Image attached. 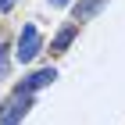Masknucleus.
<instances>
[{"instance_id":"423d86ee","label":"nucleus","mask_w":125,"mask_h":125,"mask_svg":"<svg viewBox=\"0 0 125 125\" xmlns=\"http://www.w3.org/2000/svg\"><path fill=\"white\" fill-rule=\"evenodd\" d=\"M7 72V43H0V75Z\"/></svg>"},{"instance_id":"7ed1b4c3","label":"nucleus","mask_w":125,"mask_h":125,"mask_svg":"<svg viewBox=\"0 0 125 125\" xmlns=\"http://www.w3.org/2000/svg\"><path fill=\"white\" fill-rule=\"evenodd\" d=\"M104 4H107V0H79L75 7H72V21H75V25H82V21L93 18V14L104 7Z\"/></svg>"},{"instance_id":"20e7f679","label":"nucleus","mask_w":125,"mask_h":125,"mask_svg":"<svg viewBox=\"0 0 125 125\" xmlns=\"http://www.w3.org/2000/svg\"><path fill=\"white\" fill-rule=\"evenodd\" d=\"M75 36H79V25H75V21H72V25H64V29L54 36V43H50V54H54V57H57V54H64L68 43H72Z\"/></svg>"},{"instance_id":"f03ea898","label":"nucleus","mask_w":125,"mask_h":125,"mask_svg":"<svg viewBox=\"0 0 125 125\" xmlns=\"http://www.w3.org/2000/svg\"><path fill=\"white\" fill-rule=\"evenodd\" d=\"M14 54H18L21 64H29V61L39 54V32H36V25H25V29H21V39H18V50H14Z\"/></svg>"},{"instance_id":"0eeeda50","label":"nucleus","mask_w":125,"mask_h":125,"mask_svg":"<svg viewBox=\"0 0 125 125\" xmlns=\"http://www.w3.org/2000/svg\"><path fill=\"white\" fill-rule=\"evenodd\" d=\"M50 4H54V7H64V4H68V0H50Z\"/></svg>"},{"instance_id":"f257e3e1","label":"nucleus","mask_w":125,"mask_h":125,"mask_svg":"<svg viewBox=\"0 0 125 125\" xmlns=\"http://www.w3.org/2000/svg\"><path fill=\"white\" fill-rule=\"evenodd\" d=\"M32 107V93H21V89H14V96H11L7 104H4V111H0V125H18L21 118H25V111Z\"/></svg>"},{"instance_id":"39448f33","label":"nucleus","mask_w":125,"mask_h":125,"mask_svg":"<svg viewBox=\"0 0 125 125\" xmlns=\"http://www.w3.org/2000/svg\"><path fill=\"white\" fill-rule=\"evenodd\" d=\"M54 79H57V72H54V68H43V72L29 75V82H25V86H18V89H21V93H36L39 86H47V82H54Z\"/></svg>"}]
</instances>
